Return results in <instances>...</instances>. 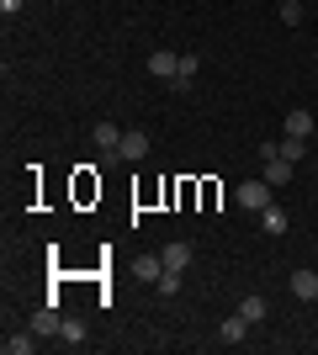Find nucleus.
<instances>
[{
  "instance_id": "5",
  "label": "nucleus",
  "mask_w": 318,
  "mask_h": 355,
  "mask_svg": "<svg viewBox=\"0 0 318 355\" xmlns=\"http://www.w3.org/2000/svg\"><path fill=\"white\" fill-rule=\"evenodd\" d=\"M159 260H165V270H186V266H191V244H186V239H175V244H165V250H159Z\"/></svg>"
},
{
  "instance_id": "19",
  "label": "nucleus",
  "mask_w": 318,
  "mask_h": 355,
  "mask_svg": "<svg viewBox=\"0 0 318 355\" xmlns=\"http://www.w3.org/2000/svg\"><path fill=\"white\" fill-rule=\"evenodd\" d=\"M281 21H287V27H297V21H303V6H297V0H281Z\"/></svg>"
},
{
  "instance_id": "10",
  "label": "nucleus",
  "mask_w": 318,
  "mask_h": 355,
  "mask_svg": "<svg viewBox=\"0 0 318 355\" xmlns=\"http://www.w3.org/2000/svg\"><path fill=\"white\" fill-rule=\"evenodd\" d=\"M260 223H265V234H271V239H281V234L292 228V218H287L281 207H265V212H260Z\"/></svg>"
},
{
  "instance_id": "16",
  "label": "nucleus",
  "mask_w": 318,
  "mask_h": 355,
  "mask_svg": "<svg viewBox=\"0 0 318 355\" xmlns=\"http://www.w3.org/2000/svg\"><path fill=\"white\" fill-rule=\"evenodd\" d=\"M303 154H308V138H292V133H281V159H292V164H297Z\"/></svg>"
},
{
  "instance_id": "20",
  "label": "nucleus",
  "mask_w": 318,
  "mask_h": 355,
  "mask_svg": "<svg viewBox=\"0 0 318 355\" xmlns=\"http://www.w3.org/2000/svg\"><path fill=\"white\" fill-rule=\"evenodd\" d=\"M313 308H318V297H313Z\"/></svg>"
},
{
  "instance_id": "2",
  "label": "nucleus",
  "mask_w": 318,
  "mask_h": 355,
  "mask_svg": "<svg viewBox=\"0 0 318 355\" xmlns=\"http://www.w3.org/2000/svg\"><path fill=\"white\" fill-rule=\"evenodd\" d=\"M149 74H154V80H175V74H181V53L154 48V53H149Z\"/></svg>"
},
{
  "instance_id": "18",
  "label": "nucleus",
  "mask_w": 318,
  "mask_h": 355,
  "mask_svg": "<svg viewBox=\"0 0 318 355\" xmlns=\"http://www.w3.org/2000/svg\"><path fill=\"white\" fill-rule=\"evenodd\" d=\"M154 286H159V297H175V292H181V270H165Z\"/></svg>"
},
{
  "instance_id": "7",
  "label": "nucleus",
  "mask_w": 318,
  "mask_h": 355,
  "mask_svg": "<svg viewBox=\"0 0 318 355\" xmlns=\"http://www.w3.org/2000/svg\"><path fill=\"white\" fill-rule=\"evenodd\" d=\"M292 175H297V164H292V159H281V154H276V159H265V180H271V186H287Z\"/></svg>"
},
{
  "instance_id": "3",
  "label": "nucleus",
  "mask_w": 318,
  "mask_h": 355,
  "mask_svg": "<svg viewBox=\"0 0 318 355\" xmlns=\"http://www.w3.org/2000/svg\"><path fill=\"white\" fill-rule=\"evenodd\" d=\"M143 154H149V133H143V128L122 133V144H117V159H143Z\"/></svg>"
},
{
  "instance_id": "14",
  "label": "nucleus",
  "mask_w": 318,
  "mask_h": 355,
  "mask_svg": "<svg viewBox=\"0 0 318 355\" xmlns=\"http://www.w3.org/2000/svg\"><path fill=\"white\" fill-rule=\"evenodd\" d=\"M59 340L69 345V350H80V345H85V324H80V318H64V329H59Z\"/></svg>"
},
{
  "instance_id": "12",
  "label": "nucleus",
  "mask_w": 318,
  "mask_h": 355,
  "mask_svg": "<svg viewBox=\"0 0 318 355\" xmlns=\"http://www.w3.org/2000/svg\"><path fill=\"white\" fill-rule=\"evenodd\" d=\"M281 128H287L292 138H313V117H308V112H287V122H281Z\"/></svg>"
},
{
  "instance_id": "11",
  "label": "nucleus",
  "mask_w": 318,
  "mask_h": 355,
  "mask_svg": "<svg viewBox=\"0 0 318 355\" xmlns=\"http://www.w3.org/2000/svg\"><path fill=\"white\" fill-rule=\"evenodd\" d=\"M197 69H202V59H197V53H181V74H175L170 85H175V90H186L191 80H197Z\"/></svg>"
},
{
  "instance_id": "15",
  "label": "nucleus",
  "mask_w": 318,
  "mask_h": 355,
  "mask_svg": "<svg viewBox=\"0 0 318 355\" xmlns=\"http://www.w3.org/2000/svg\"><path fill=\"white\" fill-rule=\"evenodd\" d=\"M0 350H6V355H32L37 340H32V334H11V340H0Z\"/></svg>"
},
{
  "instance_id": "1",
  "label": "nucleus",
  "mask_w": 318,
  "mask_h": 355,
  "mask_svg": "<svg viewBox=\"0 0 318 355\" xmlns=\"http://www.w3.org/2000/svg\"><path fill=\"white\" fill-rule=\"evenodd\" d=\"M271 191H276L271 180H244V186H239L233 196H239V207H249V212H265V207H271Z\"/></svg>"
},
{
  "instance_id": "8",
  "label": "nucleus",
  "mask_w": 318,
  "mask_h": 355,
  "mask_svg": "<svg viewBox=\"0 0 318 355\" xmlns=\"http://www.w3.org/2000/svg\"><path fill=\"white\" fill-rule=\"evenodd\" d=\"M244 329H249V318H244V313H233V318H223L218 340H223V345H244Z\"/></svg>"
},
{
  "instance_id": "17",
  "label": "nucleus",
  "mask_w": 318,
  "mask_h": 355,
  "mask_svg": "<svg viewBox=\"0 0 318 355\" xmlns=\"http://www.w3.org/2000/svg\"><path fill=\"white\" fill-rule=\"evenodd\" d=\"M239 313L249 318V324H260V318H265V297H244V302H239Z\"/></svg>"
},
{
  "instance_id": "6",
  "label": "nucleus",
  "mask_w": 318,
  "mask_h": 355,
  "mask_svg": "<svg viewBox=\"0 0 318 355\" xmlns=\"http://www.w3.org/2000/svg\"><path fill=\"white\" fill-rule=\"evenodd\" d=\"M91 133H96V148H101V154H117V144H122V128H117V122H96Z\"/></svg>"
},
{
  "instance_id": "4",
  "label": "nucleus",
  "mask_w": 318,
  "mask_h": 355,
  "mask_svg": "<svg viewBox=\"0 0 318 355\" xmlns=\"http://www.w3.org/2000/svg\"><path fill=\"white\" fill-rule=\"evenodd\" d=\"M59 329H64V318L53 308H37V313H32V334H37V340H48V334L59 340Z\"/></svg>"
},
{
  "instance_id": "9",
  "label": "nucleus",
  "mask_w": 318,
  "mask_h": 355,
  "mask_svg": "<svg viewBox=\"0 0 318 355\" xmlns=\"http://www.w3.org/2000/svg\"><path fill=\"white\" fill-rule=\"evenodd\" d=\"M292 292L303 297V302H313L318 297V270H292Z\"/></svg>"
},
{
  "instance_id": "13",
  "label": "nucleus",
  "mask_w": 318,
  "mask_h": 355,
  "mask_svg": "<svg viewBox=\"0 0 318 355\" xmlns=\"http://www.w3.org/2000/svg\"><path fill=\"white\" fill-rule=\"evenodd\" d=\"M165 276V260L159 254H138V282H159Z\"/></svg>"
}]
</instances>
